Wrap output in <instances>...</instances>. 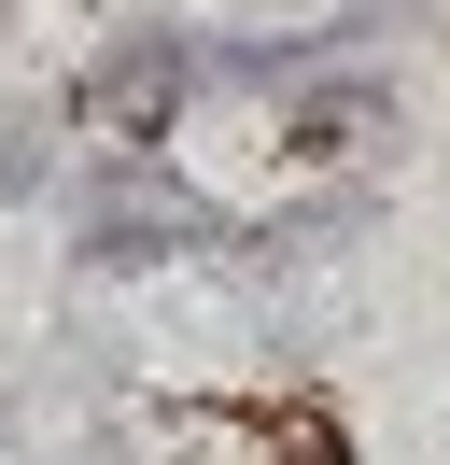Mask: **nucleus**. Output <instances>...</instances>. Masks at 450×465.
<instances>
[{
    "mask_svg": "<svg viewBox=\"0 0 450 465\" xmlns=\"http://www.w3.org/2000/svg\"><path fill=\"white\" fill-rule=\"evenodd\" d=\"M56 226H71V268H84V282H141V268H183V254H225V268H240V212H225L183 155H99V142H84Z\"/></svg>",
    "mask_w": 450,
    "mask_h": 465,
    "instance_id": "nucleus-1",
    "label": "nucleus"
},
{
    "mask_svg": "<svg viewBox=\"0 0 450 465\" xmlns=\"http://www.w3.org/2000/svg\"><path fill=\"white\" fill-rule=\"evenodd\" d=\"M56 99H71V127H84L99 155H169V142H183V114L211 99V71H197V29L141 15V29H112Z\"/></svg>",
    "mask_w": 450,
    "mask_h": 465,
    "instance_id": "nucleus-2",
    "label": "nucleus"
},
{
    "mask_svg": "<svg viewBox=\"0 0 450 465\" xmlns=\"http://www.w3.org/2000/svg\"><path fill=\"white\" fill-rule=\"evenodd\" d=\"M56 142H71V99H15L0 114V212L56 198Z\"/></svg>",
    "mask_w": 450,
    "mask_h": 465,
    "instance_id": "nucleus-3",
    "label": "nucleus"
},
{
    "mask_svg": "<svg viewBox=\"0 0 450 465\" xmlns=\"http://www.w3.org/2000/svg\"><path fill=\"white\" fill-rule=\"evenodd\" d=\"M408 15H422V29H450V0H408Z\"/></svg>",
    "mask_w": 450,
    "mask_h": 465,
    "instance_id": "nucleus-4",
    "label": "nucleus"
}]
</instances>
